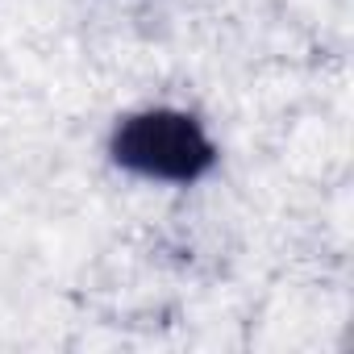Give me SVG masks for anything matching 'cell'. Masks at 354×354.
Instances as JSON below:
<instances>
[{
    "label": "cell",
    "instance_id": "cell-1",
    "mask_svg": "<svg viewBox=\"0 0 354 354\" xmlns=\"http://www.w3.org/2000/svg\"><path fill=\"white\" fill-rule=\"evenodd\" d=\"M117 158L158 180H196L213 162V146L184 113H142L129 117L113 142Z\"/></svg>",
    "mask_w": 354,
    "mask_h": 354
}]
</instances>
